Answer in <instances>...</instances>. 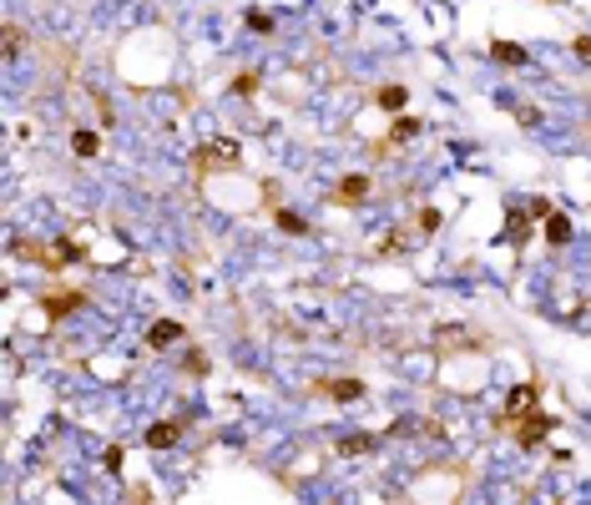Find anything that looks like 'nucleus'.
<instances>
[{"instance_id": "dca6fc26", "label": "nucleus", "mask_w": 591, "mask_h": 505, "mask_svg": "<svg viewBox=\"0 0 591 505\" xmlns=\"http://www.w3.org/2000/svg\"><path fill=\"white\" fill-rule=\"evenodd\" d=\"M369 444H374L369 434H354V439H339V455H364Z\"/></svg>"}, {"instance_id": "423d86ee", "label": "nucleus", "mask_w": 591, "mask_h": 505, "mask_svg": "<svg viewBox=\"0 0 591 505\" xmlns=\"http://www.w3.org/2000/svg\"><path fill=\"white\" fill-rule=\"evenodd\" d=\"M546 238L561 248V243H571V217H561V212H551L546 217Z\"/></svg>"}, {"instance_id": "ddd939ff", "label": "nucleus", "mask_w": 591, "mask_h": 505, "mask_svg": "<svg viewBox=\"0 0 591 505\" xmlns=\"http://www.w3.org/2000/svg\"><path fill=\"white\" fill-rule=\"evenodd\" d=\"M96 147H101L96 132H76V137H71V152H76V157H96Z\"/></svg>"}, {"instance_id": "2eb2a0df", "label": "nucleus", "mask_w": 591, "mask_h": 505, "mask_svg": "<svg viewBox=\"0 0 591 505\" xmlns=\"http://www.w3.org/2000/svg\"><path fill=\"white\" fill-rule=\"evenodd\" d=\"M506 238H511V243H525V238H530V222L511 212V222H506Z\"/></svg>"}, {"instance_id": "9d476101", "label": "nucleus", "mask_w": 591, "mask_h": 505, "mask_svg": "<svg viewBox=\"0 0 591 505\" xmlns=\"http://www.w3.org/2000/svg\"><path fill=\"white\" fill-rule=\"evenodd\" d=\"M273 222H278L283 233H293V238H303V233H308V228H303V217H298V212H283V207H273Z\"/></svg>"}, {"instance_id": "20e7f679", "label": "nucleus", "mask_w": 591, "mask_h": 505, "mask_svg": "<svg viewBox=\"0 0 591 505\" xmlns=\"http://www.w3.org/2000/svg\"><path fill=\"white\" fill-rule=\"evenodd\" d=\"M491 56H496L501 66H525V51H521L516 41H496V46H491Z\"/></svg>"}, {"instance_id": "f03ea898", "label": "nucleus", "mask_w": 591, "mask_h": 505, "mask_svg": "<svg viewBox=\"0 0 591 505\" xmlns=\"http://www.w3.org/2000/svg\"><path fill=\"white\" fill-rule=\"evenodd\" d=\"M318 395H329V400H339V405H354V400L364 395V384H359V379H329V384H318Z\"/></svg>"}, {"instance_id": "a211bd4d", "label": "nucleus", "mask_w": 591, "mask_h": 505, "mask_svg": "<svg viewBox=\"0 0 591 505\" xmlns=\"http://www.w3.org/2000/svg\"><path fill=\"white\" fill-rule=\"evenodd\" d=\"M576 56H581V61H591V36H576Z\"/></svg>"}, {"instance_id": "7ed1b4c3", "label": "nucleus", "mask_w": 591, "mask_h": 505, "mask_svg": "<svg viewBox=\"0 0 591 505\" xmlns=\"http://www.w3.org/2000/svg\"><path fill=\"white\" fill-rule=\"evenodd\" d=\"M177 434H182V425H172V420H157V425L147 429V450H172V444H177Z\"/></svg>"}, {"instance_id": "f257e3e1", "label": "nucleus", "mask_w": 591, "mask_h": 505, "mask_svg": "<svg viewBox=\"0 0 591 505\" xmlns=\"http://www.w3.org/2000/svg\"><path fill=\"white\" fill-rule=\"evenodd\" d=\"M197 167L207 172V167H238V147L233 142H207L197 147Z\"/></svg>"}, {"instance_id": "1a4fd4ad", "label": "nucleus", "mask_w": 591, "mask_h": 505, "mask_svg": "<svg viewBox=\"0 0 591 505\" xmlns=\"http://www.w3.org/2000/svg\"><path fill=\"white\" fill-rule=\"evenodd\" d=\"M66 308H81V293H51V298H46V313H51V318H61Z\"/></svg>"}, {"instance_id": "6e6552de", "label": "nucleus", "mask_w": 591, "mask_h": 505, "mask_svg": "<svg viewBox=\"0 0 591 505\" xmlns=\"http://www.w3.org/2000/svg\"><path fill=\"white\" fill-rule=\"evenodd\" d=\"M364 192H369V177H344L339 182V202H364Z\"/></svg>"}, {"instance_id": "9b49d317", "label": "nucleus", "mask_w": 591, "mask_h": 505, "mask_svg": "<svg viewBox=\"0 0 591 505\" xmlns=\"http://www.w3.org/2000/svg\"><path fill=\"white\" fill-rule=\"evenodd\" d=\"M404 101H409V91H404V86H380V106H389V111H404Z\"/></svg>"}, {"instance_id": "4468645a", "label": "nucleus", "mask_w": 591, "mask_h": 505, "mask_svg": "<svg viewBox=\"0 0 591 505\" xmlns=\"http://www.w3.org/2000/svg\"><path fill=\"white\" fill-rule=\"evenodd\" d=\"M435 344L440 349H460V344H475V339H470L465 328H445V333H435Z\"/></svg>"}, {"instance_id": "f8f14e48", "label": "nucleus", "mask_w": 591, "mask_h": 505, "mask_svg": "<svg viewBox=\"0 0 591 505\" xmlns=\"http://www.w3.org/2000/svg\"><path fill=\"white\" fill-rule=\"evenodd\" d=\"M419 132V117H394V127H389V142H404V137H414ZM385 142V147H389Z\"/></svg>"}, {"instance_id": "0eeeda50", "label": "nucleus", "mask_w": 591, "mask_h": 505, "mask_svg": "<svg viewBox=\"0 0 591 505\" xmlns=\"http://www.w3.org/2000/svg\"><path fill=\"white\" fill-rule=\"evenodd\" d=\"M525 410H535V384H516L511 389V415H525Z\"/></svg>"}, {"instance_id": "f3484780", "label": "nucleus", "mask_w": 591, "mask_h": 505, "mask_svg": "<svg viewBox=\"0 0 591 505\" xmlns=\"http://www.w3.org/2000/svg\"><path fill=\"white\" fill-rule=\"evenodd\" d=\"M248 26H253V31H273V21H268L263 11H253V16H248Z\"/></svg>"}, {"instance_id": "39448f33", "label": "nucleus", "mask_w": 591, "mask_h": 505, "mask_svg": "<svg viewBox=\"0 0 591 505\" xmlns=\"http://www.w3.org/2000/svg\"><path fill=\"white\" fill-rule=\"evenodd\" d=\"M152 349H162V344H172V339H182V323H172V318H162V323H152Z\"/></svg>"}]
</instances>
